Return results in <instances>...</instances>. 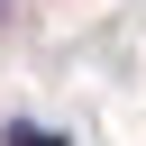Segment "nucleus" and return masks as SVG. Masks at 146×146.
Masks as SVG:
<instances>
[{"label": "nucleus", "mask_w": 146, "mask_h": 146, "mask_svg": "<svg viewBox=\"0 0 146 146\" xmlns=\"http://www.w3.org/2000/svg\"><path fill=\"white\" fill-rule=\"evenodd\" d=\"M0 18H9V0H0Z\"/></svg>", "instance_id": "nucleus-2"}, {"label": "nucleus", "mask_w": 146, "mask_h": 146, "mask_svg": "<svg viewBox=\"0 0 146 146\" xmlns=\"http://www.w3.org/2000/svg\"><path fill=\"white\" fill-rule=\"evenodd\" d=\"M0 146H64V137H55V128H36V119H9V128H0Z\"/></svg>", "instance_id": "nucleus-1"}]
</instances>
